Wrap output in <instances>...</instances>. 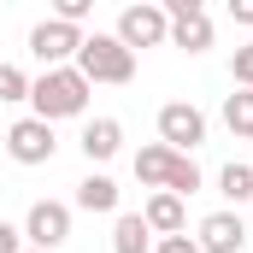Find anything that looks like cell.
<instances>
[{
    "mask_svg": "<svg viewBox=\"0 0 253 253\" xmlns=\"http://www.w3.org/2000/svg\"><path fill=\"white\" fill-rule=\"evenodd\" d=\"M30 118L42 124H59V118H83L88 112V83L77 77V65H59V71H42L30 77Z\"/></svg>",
    "mask_w": 253,
    "mask_h": 253,
    "instance_id": "obj_1",
    "label": "cell"
},
{
    "mask_svg": "<svg viewBox=\"0 0 253 253\" xmlns=\"http://www.w3.org/2000/svg\"><path fill=\"white\" fill-rule=\"evenodd\" d=\"M77 77L94 88V83H129L135 77V53H129L118 36H83V47H77Z\"/></svg>",
    "mask_w": 253,
    "mask_h": 253,
    "instance_id": "obj_2",
    "label": "cell"
},
{
    "mask_svg": "<svg viewBox=\"0 0 253 253\" xmlns=\"http://www.w3.org/2000/svg\"><path fill=\"white\" fill-rule=\"evenodd\" d=\"M112 36L124 42L129 53H135V47H165V42H171V18H165V6H147V0H141V6H124V12H118V30H112Z\"/></svg>",
    "mask_w": 253,
    "mask_h": 253,
    "instance_id": "obj_3",
    "label": "cell"
},
{
    "mask_svg": "<svg viewBox=\"0 0 253 253\" xmlns=\"http://www.w3.org/2000/svg\"><path fill=\"white\" fill-rule=\"evenodd\" d=\"M71 242V206L65 200H36L30 206V218H24V248L36 253H53Z\"/></svg>",
    "mask_w": 253,
    "mask_h": 253,
    "instance_id": "obj_4",
    "label": "cell"
},
{
    "mask_svg": "<svg viewBox=\"0 0 253 253\" xmlns=\"http://www.w3.org/2000/svg\"><path fill=\"white\" fill-rule=\"evenodd\" d=\"M159 141L171 147V153H189L206 141V112L200 106H189V100H171V106H159Z\"/></svg>",
    "mask_w": 253,
    "mask_h": 253,
    "instance_id": "obj_5",
    "label": "cell"
},
{
    "mask_svg": "<svg viewBox=\"0 0 253 253\" xmlns=\"http://www.w3.org/2000/svg\"><path fill=\"white\" fill-rule=\"evenodd\" d=\"M165 18H171V47H183V53L212 47V18L200 0H165Z\"/></svg>",
    "mask_w": 253,
    "mask_h": 253,
    "instance_id": "obj_6",
    "label": "cell"
},
{
    "mask_svg": "<svg viewBox=\"0 0 253 253\" xmlns=\"http://www.w3.org/2000/svg\"><path fill=\"white\" fill-rule=\"evenodd\" d=\"M77 47H83V30H71L59 18H42L36 30H30V53L42 59V71H59V65L77 59Z\"/></svg>",
    "mask_w": 253,
    "mask_h": 253,
    "instance_id": "obj_7",
    "label": "cell"
},
{
    "mask_svg": "<svg viewBox=\"0 0 253 253\" xmlns=\"http://www.w3.org/2000/svg\"><path fill=\"white\" fill-rule=\"evenodd\" d=\"M6 153L18 165H47L59 153V135H53V124H42V118H18V124L6 129Z\"/></svg>",
    "mask_w": 253,
    "mask_h": 253,
    "instance_id": "obj_8",
    "label": "cell"
},
{
    "mask_svg": "<svg viewBox=\"0 0 253 253\" xmlns=\"http://www.w3.org/2000/svg\"><path fill=\"white\" fill-rule=\"evenodd\" d=\"M194 248H200V253H242V248H248V224H242V212H230V206H224V212H206Z\"/></svg>",
    "mask_w": 253,
    "mask_h": 253,
    "instance_id": "obj_9",
    "label": "cell"
},
{
    "mask_svg": "<svg viewBox=\"0 0 253 253\" xmlns=\"http://www.w3.org/2000/svg\"><path fill=\"white\" fill-rule=\"evenodd\" d=\"M141 224L153 230V236H183L189 230V212H183V200L177 194H147V206H141Z\"/></svg>",
    "mask_w": 253,
    "mask_h": 253,
    "instance_id": "obj_10",
    "label": "cell"
},
{
    "mask_svg": "<svg viewBox=\"0 0 253 253\" xmlns=\"http://www.w3.org/2000/svg\"><path fill=\"white\" fill-rule=\"evenodd\" d=\"M77 147L88 153V165H106V159H112V153L124 147V124H118V118H88Z\"/></svg>",
    "mask_w": 253,
    "mask_h": 253,
    "instance_id": "obj_11",
    "label": "cell"
},
{
    "mask_svg": "<svg viewBox=\"0 0 253 253\" xmlns=\"http://www.w3.org/2000/svg\"><path fill=\"white\" fill-rule=\"evenodd\" d=\"M171 165H177V153H171L165 141H153V147L135 153V183H147V189L159 194V189H165V177H171Z\"/></svg>",
    "mask_w": 253,
    "mask_h": 253,
    "instance_id": "obj_12",
    "label": "cell"
},
{
    "mask_svg": "<svg viewBox=\"0 0 253 253\" xmlns=\"http://www.w3.org/2000/svg\"><path fill=\"white\" fill-rule=\"evenodd\" d=\"M77 206H83V212H118V183H112L106 171H88V177L77 183Z\"/></svg>",
    "mask_w": 253,
    "mask_h": 253,
    "instance_id": "obj_13",
    "label": "cell"
},
{
    "mask_svg": "<svg viewBox=\"0 0 253 253\" xmlns=\"http://www.w3.org/2000/svg\"><path fill=\"white\" fill-rule=\"evenodd\" d=\"M112 253H153V230L141 224V212H118V224H112Z\"/></svg>",
    "mask_w": 253,
    "mask_h": 253,
    "instance_id": "obj_14",
    "label": "cell"
},
{
    "mask_svg": "<svg viewBox=\"0 0 253 253\" xmlns=\"http://www.w3.org/2000/svg\"><path fill=\"white\" fill-rule=\"evenodd\" d=\"M218 194L230 200V212H236L242 200H253V165L248 159H230V165L218 171Z\"/></svg>",
    "mask_w": 253,
    "mask_h": 253,
    "instance_id": "obj_15",
    "label": "cell"
},
{
    "mask_svg": "<svg viewBox=\"0 0 253 253\" xmlns=\"http://www.w3.org/2000/svg\"><path fill=\"white\" fill-rule=\"evenodd\" d=\"M224 124H230V135L253 141V88H236V94H224Z\"/></svg>",
    "mask_w": 253,
    "mask_h": 253,
    "instance_id": "obj_16",
    "label": "cell"
},
{
    "mask_svg": "<svg viewBox=\"0 0 253 253\" xmlns=\"http://www.w3.org/2000/svg\"><path fill=\"white\" fill-rule=\"evenodd\" d=\"M200 189V165H194L189 153H177V165H171V177H165V194H177V200H189Z\"/></svg>",
    "mask_w": 253,
    "mask_h": 253,
    "instance_id": "obj_17",
    "label": "cell"
},
{
    "mask_svg": "<svg viewBox=\"0 0 253 253\" xmlns=\"http://www.w3.org/2000/svg\"><path fill=\"white\" fill-rule=\"evenodd\" d=\"M0 100H30V77L18 65H0Z\"/></svg>",
    "mask_w": 253,
    "mask_h": 253,
    "instance_id": "obj_18",
    "label": "cell"
},
{
    "mask_svg": "<svg viewBox=\"0 0 253 253\" xmlns=\"http://www.w3.org/2000/svg\"><path fill=\"white\" fill-rule=\"evenodd\" d=\"M230 83H236V88H253V42H248V47H236V59H230Z\"/></svg>",
    "mask_w": 253,
    "mask_h": 253,
    "instance_id": "obj_19",
    "label": "cell"
},
{
    "mask_svg": "<svg viewBox=\"0 0 253 253\" xmlns=\"http://www.w3.org/2000/svg\"><path fill=\"white\" fill-rule=\"evenodd\" d=\"M153 253H200V248H194V236L183 230V236H159V242H153Z\"/></svg>",
    "mask_w": 253,
    "mask_h": 253,
    "instance_id": "obj_20",
    "label": "cell"
},
{
    "mask_svg": "<svg viewBox=\"0 0 253 253\" xmlns=\"http://www.w3.org/2000/svg\"><path fill=\"white\" fill-rule=\"evenodd\" d=\"M0 253H24V230H12L6 218H0Z\"/></svg>",
    "mask_w": 253,
    "mask_h": 253,
    "instance_id": "obj_21",
    "label": "cell"
},
{
    "mask_svg": "<svg viewBox=\"0 0 253 253\" xmlns=\"http://www.w3.org/2000/svg\"><path fill=\"white\" fill-rule=\"evenodd\" d=\"M230 18H236V24H248V30H253V0H230Z\"/></svg>",
    "mask_w": 253,
    "mask_h": 253,
    "instance_id": "obj_22",
    "label": "cell"
},
{
    "mask_svg": "<svg viewBox=\"0 0 253 253\" xmlns=\"http://www.w3.org/2000/svg\"><path fill=\"white\" fill-rule=\"evenodd\" d=\"M24 253H36V248H24Z\"/></svg>",
    "mask_w": 253,
    "mask_h": 253,
    "instance_id": "obj_23",
    "label": "cell"
}]
</instances>
